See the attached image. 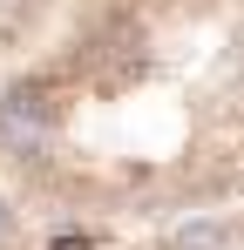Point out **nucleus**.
<instances>
[{
    "mask_svg": "<svg viewBox=\"0 0 244 250\" xmlns=\"http://www.w3.org/2000/svg\"><path fill=\"white\" fill-rule=\"evenodd\" d=\"M48 250H88V237H54Z\"/></svg>",
    "mask_w": 244,
    "mask_h": 250,
    "instance_id": "obj_3",
    "label": "nucleus"
},
{
    "mask_svg": "<svg viewBox=\"0 0 244 250\" xmlns=\"http://www.w3.org/2000/svg\"><path fill=\"white\" fill-rule=\"evenodd\" d=\"M7 230H14V216H7V203H0V244H7Z\"/></svg>",
    "mask_w": 244,
    "mask_h": 250,
    "instance_id": "obj_4",
    "label": "nucleus"
},
{
    "mask_svg": "<svg viewBox=\"0 0 244 250\" xmlns=\"http://www.w3.org/2000/svg\"><path fill=\"white\" fill-rule=\"evenodd\" d=\"M0 128H7L14 142H27V149H34L41 128H48V102H41L34 88H14V95L0 102Z\"/></svg>",
    "mask_w": 244,
    "mask_h": 250,
    "instance_id": "obj_1",
    "label": "nucleus"
},
{
    "mask_svg": "<svg viewBox=\"0 0 244 250\" xmlns=\"http://www.w3.org/2000/svg\"><path fill=\"white\" fill-rule=\"evenodd\" d=\"M224 244H231L224 223H183L176 230V250H224Z\"/></svg>",
    "mask_w": 244,
    "mask_h": 250,
    "instance_id": "obj_2",
    "label": "nucleus"
}]
</instances>
